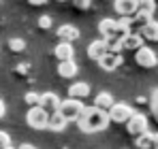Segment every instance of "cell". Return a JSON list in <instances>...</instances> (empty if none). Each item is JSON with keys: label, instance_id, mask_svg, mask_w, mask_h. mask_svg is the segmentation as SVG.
Segmentation results:
<instances>
[{"label": "cell", "instance_id": "27", "mask_svg": "<svg viewBox=\"0 0 158 149\" xmlns=\"http://www.w3.org/2000/svg\"><path fill=\"white\" fill-rule=\"evenodd\" d=\"M6 147H11V136H9V132L0 130V149H6Z\"/></svg>", "mask_w": 158, "mask_h": 149}, {"label": "cell", "instance_id": "22", "mask_svg": "<svg viewBox=\"0 0 158 149\" xmlns=\"http://www.w3.org/2000/svg\"><path fill=\"white\" fill-rule=\"evenodd\" d=\"M137 11H145V13H152L156 11V0H137Z\"/></svg>", "mask_w": 158, "mask_h": 149}, {"label": "cell", "instance_id": "15", "mask_svg": "<svg viewBox=\"0 0 158 149\" xmlns=\"http://www.w3.org/2000/svg\"><path fill=\"white\" fill-rule=\"evenodd\" d=\"M98 32H101V36H103V38H109V36L118 34V26H115V19H111V17H105V19H101V22H98ZM122 36H124V34H122Z\"/></svg>", "mask_w": 158, "mask_h": 149}, {"label": "cell", "instance_id": "24", "mask_svg": "<svg viewBox=\"0 0 158 149\" xmlns=\"http://www.w3.org/2000/svg\"><path fill=\"white\" fill-rule=\"evenodd\" d=\"M9 49L11 51H24L26 49V43L19 36H13V38H9Z\"/></svg>", "mask_w": 158, "mask_h": 149}, {"label": "cell", "instance_id": "33", "mask_svg": "<svg viewBox=\"0 0 158 149\" xmlns=\"http://www.w3.org/2000/svg\"><path fill=\"white\" fill-rule=\"evenodd\" d=\"M6 149H15V147H13V145H11V147H6Z\"/></svg>", "mask_w": 158, "mask_h": 149}, {"label": "cell", "instance_id": "17", "mask_svg": "<svg viewBox=\"0 0 158 149\" xmlns=\"http://www.w3.org/2000/svg\"><path fill=\"white\" fill-rule=\"evenodd\" d=\"M139 34L143 41H158V22H148L143 28H139Z\"/></svg>", "mask_w": 158, "mask_h": 149}, {"label": "cell", "instance_id": "7", "mask_svg": "<svg viewBox=\"0 0 158 149\" xmlns=\"http://www.w3.org/2000/svg\"><path fill=\"white\" fill-rule=\"evenodd\" d=\"M122 62H124L122 53H111V51H107L105 55L98 60V66H101L105 73H113V70H118V68L122 66Z\"/></svg>", "mask_w": 158, "mask_h": 149}, {"label": "cell", "instance_id": "14", "mask_svg": "<svg viewBox=\"0 0 158 149\" xmlns=\"http://www.w3.org/2000/svg\"><path fill=\"white\" fill-rule=\"evenodd\" d=\"M143 38H141V34L139 32H131V34H126L124 36V41H122V49H131V51H137L143 47Z\"/></svg>", "mask_w": 158, "mask_h": 149}, {"label": "cell", "instance_id": "8", "mask_svg": "<svg viewBox=\"0 0 158 149\" xmlns=\"http://www.w3.org/2000/svg\"><path fill=\"white\" fill-rule=\"evenodd\" d=\"M60 102H62V100L58 98V94H53V92H45V94H41V98H39V107H41L45 113L52 115V113L58 111Z\"/></svg>", "mask_w": 158, "mask_h": 149}, {"label": "cell", "instance_id": "31", "mask_svg": "<svg viewBox=\"0 0 158 149\" xmlns=\"http://www.w3.org/2000/svg\"><path fill=\"white\" fill-rule=\"evenodd\" d=\"M28 2H30V4H34V6H41V4H45L47 0H28Z\"/></svg>", "mask_w": 158, "mask_h": 149}, {"label": "cell", "instance_id": "3", "mask_svg": "<svg viewBox=\"0 0 158 149\" xmlns=\"http://www.w3.org/2000/svg\"><path fill=\"white\" fill-rule=\"evenodd\" d=\"M26 124L32 130H45L49 124V113H45L41 107H32L26 113Z\"/></svg>", "mask_w": 158, "mask_h": 149}, {"label": "cell", "instance_id": "29", "mask_svg": "<svg viewBox=\"0 0 158 149\" xmlns=\"http://www.w3.org/2000/svg\"><path fill=\"white\" fill-rule=\"evenodd\" d=\"M4 113H6V107H4V100L0 98V119L4 117Z\"/></svg>", "mask_w": 158, "mask_h": 149}, {"label": "cell", "instance_id": "26", "mask_svg": "<svg viewBox=\"0 0 158 149\" xmlns=\"http://www.w3.org/2000/svg\"><path fill=\"white\" fill-rule=\"evenodd\" d=\"M71 2H73V6L77 11H88L92 6V0H71Z\"/></svg>", "mask_w": 158, "mask_h": 149}, {"label": "cell", "instance_id": "21", "mask_svg": "<svg viewBox=\"0 0 158 149\" xmlns=\"http://www.w3.org/2000/svg\"><path fill=\"white\" fill-rule=\"evenodd\" d=\"M135 145H137V149H152V132H145V134L137 136Z\"/></svg>", "mask_w": 158, "mask_h": 149}, {"label": "cell", "instance_id": "9", "mask_svg": "<svg viewBox=\"0 0 158 149\" xmlns=\"http://www.w3.org/2000/svg\"><path fill=\"white\" fill-rule=\"evenodd\" d=\"M113 9L120 17H132L137 13V0H113Z\"/></svg>", "mask_w": 158, "mask_h": 149}, {"label": "cell", "instance_id": "6", "mask_svg": "<svg viewBox=\"0 0 158 149\" xmlns=\"http://www.w3.org/2000/svg\"><path fill=\"white\" fill-rule=\"evenodd\" d=\"M135 62L141 66V68H154L158 64V58L156 53H154V49H150V47H141V49L135 51Z\"/></svg>", "mask_w": 158, "mask_h": 149}, {"label": "cell", "instance_id": "32", "mask_svg": "<svg viewBox=\"0 0 158 149\" xmlns=\"http://www.w3.org/2000/svg\"><path fill=\"white\" fill-rule=\"evenodd\" d=\"M15 149H34L32 145H28V143H24V145H19V147H15Z\"/></svg>", "mask_w": 158, "mask_h": 149}, {"label": "cell", "instance_id": "25", "mask_svg": "<svg viewBox=\"0 0 158 149\" xmlns=\"http://www.w3.org/2000/svg\"><path fill=\"white\" fill-rule=\"evenodd\" d=\"M39 98H41V94H36V92H28L24 100H26V104H30V109L32 107H39Z\"/></svg>", "mask_w": 158, "mask_h": 149}, {"label": "cell", "instance_id": "11", "mask_svg": "<svg viewBox=\"0 0 158 149\" xmlns=\"http://www.w3.org/2000/svg\"><path fill=\"white\" fill-rule=\"evenodd\" d=\"M56 36L60 38V43H73V41L79 38V30L71 24H64V26H60V28L56 30Z\"/></svg>", "mask_w": 158, "mask_h": 149}, {"label": "cell", "instance_id": "2", "mask_svg": "<svg viewBox=\"0 0 158 149\" xmlns=\"http://www.w3.org/2000/svg\"><path fill=\"white\" fill-rule=\"evenodd\" d=\"M83 109H85V104H83L81 100L66 98V100H62V102H60V107H58V111H56V113H60V115L66 119V124H71V122H77L79 117H81Z\"/></svg>", "mask_w": 158, "mask_h": 149}, {"label": "cell", "instance_id": "28", "mask_svg": "<svg viewBox=\"0 0 158 149\" xmlns=\"http://www.w3.org/2000/svg\"><path fill=\"white\" fill-rule=\"evenodd\" d=\"M39 28L49 30V28H52V17H49V15H41V17H39Z\"/></svg>", "mask_w": 158, "mask_h": 149}, {"label": "cell", "instance_id": "5", "mask_svg": "<svg viewBox=\"0 0 158 149\" xmlns=\"http://www.w3.org/2000/svg\"><path fill=\"white\" fill-rule=\"evenodd\" d=\"M126 130H128V134L131 136H141V134H145L148 132V117L145 115H141V113H132V117L126 122Z\"/></svg>", "mask_w": 158, "mask_h": 149}, {"label": "cell", "instance_id": "18", "mask_svg": "<svg viewBox=\"0 0 158 149\" xmlns=\"http://www.w3.org/2000/svg\"><path fill=\"white\" fill-rule=\"evenodd\" d=\"M58 74H60L62 79H73V77L77 74V64H75V60H71V62H58Z\"/></svg>", "mask_w": 158, "mask_h": 149}, {"label": "cell", "instance_id": "20", "mask_svg": "<svg viewBox=\"0 0 158 149\" xmlns=\"http://www.w3.org/2000/svg\"><path fill=\"white\" fill-rule=\"evenodd\" d=\"M148 22H152V13H145V11H137V13L132 15V28H135V26L143 28V26L148 24Z\"/></svg>", "mask_w": 158, "mask_h": 149}, {"label": "cell", "instance_id": "4", "mask_svg": "<svg viewBox=\"0 0 158 149\" xmlns=\"http://www.w3.org/2000/svg\"><path fill=\"white\" fill-rule=\"evenodd\" d=\"M132 113H135V109H132L131 104H126V102H115V104L107 111L109 122H115V124H126L132 117Z\"/></svg>", "mask_w": 158, "mask_h": 149}, {"label": "cell", "instance_id": "19", "mask_svg": "<svg viewBox=\"0 0 158 149\" xmlns=\"http://www.w3.org/2000/svg\"><path fill=\"white\" fill-rule=\"evenodd\" d=\"M64 128H66V119H64L60 113H52V115H49L47 130H52V132H62Z\"/></svg>", "mask_w": 158, "mask_h": 149}, {"label": "cell", "instance_id": "1", "mask_svg": "<svg viewBox=\"0 0 158 149\" xmlns=\"http://www.w3.org/2000/svg\"><path fill=\"white\" fill-rule=\"evenodd\" d=\"M77 126L81 132H88V134L101 132V130H105L109 126V115L105 111H98L96 107H85L81 117L77 119Z\"/></svg>", "mask_w": 158, "mask_h": 149}, {"label": "cell", "instance_id": "34", "mask_svg": "<svg viewBox=\"0 0 158 149\" xmlns=\"http://www.w3.org/2000/svg\"><path fill=\"white\" fill-rule=\"evenodd\" d=\"M58 2H66V0H58Z\"/></svg>", "mask_w": 158, "mask_h": 149}, {"label": "cell", "instance_id": "12", "mask_svg": "<svg viewBox=\"0 0 158 149\" xmlns=\"http://www.w3.org/2000/svg\"><path fill=\"white\" fill-rule=\"evenodd\" d=\"M107 51H109V49H107L105 41H103V38H96V41H92V43L88 45V58L94 60V62H98Z\"/></svg>", "mask_w": 158, "mask_h": 149}, {"label": "cell", "instance_id": "30", "mask_svg": "<svg viewBox=\"0 0 158 149\" xmlns=\"http://www.w3.org/2000/svg\"><path fill=\"white\" fill-rule=\"evenodd\" d=\"M152 149H158V132L152 134Z\"/></svg>", "mask_w": 158, "mask_h": 149}, {"label": "cell", "instance_id": "13", "mask_svg": "<svg viewBox=\"0 0 158 149\" xmlns=\"http://www.w3.org/2000/svg\"><path fill=\"white\" fill-rule=\"evenodd\" d=\"M88 94H90V85L85 81H75L69 87V98H73V100H83V98H88Z\"/></svg>", "mask_w": 158, "mask_h": 149}, {"label": "cell", "instance_id": "16", "mask_svg": "<svg viewBox=\"0 0 158 149\" xmlns=\"http://www.w3.org/2000/svg\"><path fill=\"white\" fill-rule=\"evenodd\" d=\"M113 104H115L113 96H111L109 92H101V94H96V98H94V104H92V107H96L98 111H105V113H107Z\"/></svg>", "mask_w": 158, "mask_h": 149}, {"label": "cell", "instance_id": "10", "mask_svg": "<svg viewBox=\"0 0 158 149\" xmlns=\"http://www.w3.org/2000/svg\"><path fill=\"white\" fill-rule=\"evenodd\" d=\"M53 55H56L58 62H71V60L75 58V47H73V43H58V45L53 47Z\"/></svg>", "mask_w": 158, "mask_h": 149}, {"label": "cell", "instance_id": "23", "mask_svg": "<svg viewBox=\"0 0 158 149\" xmlns=\"http://www.w3.org/2000/svg\"><path fill=\"white\" fill-rule=\"evenodd\" d=\"M150 111L158 122V90H152V94H150Z\"/></svg>", "mask_w": 158, "mask_h": 149}]
</instances>
